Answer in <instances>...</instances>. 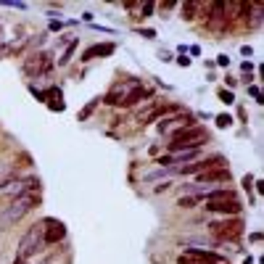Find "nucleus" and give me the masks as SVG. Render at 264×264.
I'll use <instances>...</instances> for the list:
<instances>
[{
    "instance_id": "obj_1",
    "label": "nucleus",
    "mask_w": 264,
    "mask_h": 264,
    "mask_svg": "<svg viewBox=\"0 0 264 264\" xmlns=\"http://www.w3.org/2000/svg\"><path fill=\"white\" fill-rule=\"evenodd\" d=\"M37 201H40V198H37V193H32V190H30V193H24V196H18L16 201L8 206L3 214H0V230H6V228H11L14 222H18V220H22V216L30 212Z\"/></svg>"
},
{
    "instance_id": "obj_2",
    "label": "nucleus",
    "mask_w": 264,
    "mask_h": 264,
    "mask_svg": "<svg viewBox=\"0 0 264 264\" xmlns=\"http://www.w3.org/2000/svg\"><path fill=\"white\" fill-rule=\"evenodd\" d=\"M45 246V232H42V224H32L30 230L24 232L22 243H18V251H16V262H30L37 251Z\"/></svg>"
},
{
    "instance_id": "obj_3",
    "label": "nucleus",
    "mask_w": 264,
    "mask_h": 264,
    "mask_svg": "<svg viewBox=\"0 0 264 264\" xmlns=\"http://www.w3.org/2000/svg\"><path fill=\"white\" fill-rule=\"evenodd\" d=\"M204 140H209V132H206L204 127H188V130H182V132H177L174 135V143H169V150H182V148H188V150H196L198 146L204 143Z\"/></svg>"
},
{
    "instance_id": "obj_4",
    "label": "nucleus",
    "mask_w": 264,
    "mask_h": 264,
    "mask_svg": "<svg viewBox=\"0 0 264 264\" xmlns=\"http://www.w3.org/2000/svg\"><path fill=\"white\" fill-rule=\"evenodd\" d=\"M212 228V232L216 235V238H230V240H235L238 235L243 232V222L240 220H230V222H214V224H209Z\"/></svg>"
},
{
    "instance_id": "obj_5",
    "label": "nucleus",
    "mask_w": 264,
    "mask_h": 264,
    "mask_svg": "<svg viewBox=\"0 0 264 264\" xmlns=\"http://www.w3.org/2000/svg\"><path fill=\"white\" fill-rule=\"evenodd\" d=\"M48 69H50V56L48 53H34L32 58H26V64H24V72L30 74V77L45 74Z\"/></svg>"
},
{
    "instance_id": "obj_6",
    "label": "nucleus",
    "mask_w": 264,
    "mask_h": 264,
    "mask_svg": "<svg viewBox=\"0 0 264 264\" xmlns=\"http://www.w3.org/2000/svg\"><path fill=\"white\" fill-rule=\"evenodd\" d=\"M222 164H224V158H222V156H212V158H204V162H198V164L182 166L180 172H182V174H193V172H212V169H222Z\"/></svg>"
},
{
    "instance_id": "obj_7",
    "label": "nucleus",
    "mask_w": 264,
    "mask_h": 264,
    "mask_svg": "<svg viewBox=\"0 0 264 264\" xmlns=\"http://www.w3.org/2000/svg\"><path fill=\"white\" fill-rule=\"evenodd\" d=\"M42 232H45V246H50V243H58L64 238V224L56 222V220H45L42 222Z\"/></svg>"
},
{
    "instance_id": "obj_8",
    "label": "nucleus",
    "mask_w": 264,
    "mask_h": 264,
    "mask_svg": "<svg viewBox=\"0 0 264 264\" xmlns=\"http://www.w3.org/2000/svg\"><path fill=\"white\" fill-rule=\"evenodd\" d=\"M135 84L138 82H124V84H116L114 90L108 92L106 96V103H111V106H122V103H124V98L130 96L132 90H135Z\"/></svg>"
},
{
    "instance_id": "obj_9",
    "label": "nucleus",
    "mask_w": 264,
    "mask_h": 264,
    "mask_svg": "<svg viewBox=\"0 0 264 264\" xmlns=\"http://www.w3.org/2000/svg\"><path fill=\"white\" fill-rule=\"evenodd\" d=\"M235 201H238V198H235L232 190H214V193L206 196V209H209V206H222V204H235Z\"/></svg>"
},
{
    "instance_id": "obj_10",
    "label": "nucleus",
    "mask_w": 264,
    "mask_h": 264,
    "mask_svg": "<svg viewBox=\"0 0 264 264\" xmlns=\"http://www.w3.org/2000/svg\"><path fill=\"white\" fill-rule=\"evenodd\" d=\"M177 127H193V116L190 114H185V116H174V119H169V122H162L158 124V130L162 132H172V130H177Z\"/></svg>"
},
{
    "instance_id": "obj_11",
    "label": "nucleus",
    "mask_w": 264,
    "mask_h": 264,
    "mask_svg": "<svg viewBox=\"0 0 264 264\" xmlns=\"http://www.w3.org/2000/svg\"><path fill=\"white\" fill-rule=\"evenodd\" d=\"M224 180H230V172L228 169H212V172H204V174H198V182H224Z\"/></svg>"
},
{
    "instance_id": "obj_12",
    "label": "nucleus",
    "mask_w": 264,
    "mask_h": 264,
    "mask_svg": "<svg viewBox=\"0 0 264 264\" xmlns=\"http://www.w3.org/2000/svg\"><path fill=\"white\" fill-rule=\"evenodd\" d=\"M114 53V45L111 42H106V45H92V48H88L82 53V61H92L96 56H111Z\"/></svg>"
},
{
    "instance_id": "obj_13",
    "label": "nucleus",
    "mask_w": 264,
    "mask_h": 264,
    "mask_svg": "<svg viewBox=\"0 0 264 264\" xmlns=\"http://www.w3.org/2000/svg\"><path fill=\"white\" fill-rule=\"evenodd\" d=\"M140 98H146V88H143V84H135V90H132L130 96L124 98V103H122V106L130 108V106H135V103H138Z\"/></svg>"
},
{
    "instance_id": "obj_14",
    "label": "nucleus",
    "mask_w": 264,
    "mask_h": 264,
    "mask_svg": "<svg viewBox=\"0 0 264 264\" xmlns=\"http://www.w3.org/2000/svg\"><path fill=\"white\" fill-rule=\"evenodd\" d=\"M11 177H14V166L11 164H0V190L11 182Z\"/></svg>"
},
{
    "instance_id": "obj_15",
    "label": "nucleus",
    "mask_w": 264,
    "mask_h": 264,
    "mask_svg": "<svg viewBox=\"0 0 264 264\" xmlns=\"http://www.w3.org/2000/svg\"><path fill=\"white\" fill-rule=\"evenodd\" d=\"M74 48H77V42H72L69 48H66V53L58 58V64H69V58H72V53H74Z\"/></svg>"
},
{
    "instance_id": "obj_16",
    "label": "nucleus",
    "mask_w": 264,
    "mask_h": 264,
    "mask_svg": "<svg viewBox=\"0 0 264 264\" xmlns=\"http://www.w3.org/2000/svg\"><path fill=\"white\" fill-rule=\"evenodd\" d=\"M216 124H220V127H230L232 124V116L230 114H220V116H216Z\"/></svg>"
},
{
    "instance_id": "obj_17",
    "label": "nucleus",
    "mask_w": 264,
    "mask_h": 264,
    "mask_svg": "<svg viewBox=\"0 0 264 264\" xmlns=\"http://www.w3.org/2000/svg\"><path fill=\"white\" fill-rule=\"evenodd\" d=\"M198 6H201V3H188V6H185V14H188L185 18H193V14H196V8H198Z\"/></svg>"
},
{
    "instance_id": "obj_18",
    "label": "nucleus",
    "mask_w": 264,
    "mask_h": 264,
    "mask_svg": "<svg viewBox=\"0 0 264 264\" xmlns=\"http://www.w3.org/2000/svg\"><path fill=\"white\" fill-rule=\"evenodd\" d=\"M92 108H96V100H92V103H90V106H88V108H84V111H82V114H80V119H88V116L92 114Z\"/></svg>"
},
{
    "instance_id": "obj_19",
    "label": "nucleus",
    "mask_w": 264,
    "mask_h": 264,
    "mask_svg": "<svg viewBox=\"0 0 264 264\" xmlns=\"http://www.w3.org/2000/svg\"><path fill=\"white\" fill-rule=\"evenodd\" d=\"M220 98H222L224 103H232V100H235V98H232V92H228V90H222V92H220Z\"/></svg>"
}]
</instances>
